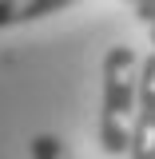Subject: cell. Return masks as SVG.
<instances>
[{"instance_id":"cell-1","label":"cell","mask_w":155,"mask_h":159,"mask_svg":"<svg viewBox=\"0 0 155 159\" xmlns=\"http://www.w3.org/2000/svg\"><path fill=\"white\" fill-rule=\"evenodd\" d=\"M139 56L131 44H112L103 56V96H99V147L103 155H127L135 119Z\"/></svg>"},{"instance_id":"cell-3","label":"cell","mask_w":155,"mask_h":159,"mask_svg":"<svg viewBox=\"0 0 155 159\" xmlns=\"http://www.w3.org/2000/svg\"><path fill=\"white\" fill-rule=\"evenodd\" d=\"M84 0H0V32L20 28V24H36V20L60 16L68 8H76Z\"/></svg>"},{"instance_id":"cell-2","label":"cell","mask_w":155,"mask_h":159,"mask_svg":"<svg viewBox=\"0 0 155 159\" xmlns=\"http://www.w3.org/2000/svg\"><path fill=\"white\" fill-rule=\"evenodd\" d=\"M127 159H155V52L139 60V88H135V119Z\"/></svg>"},{"instance_id":"cell-4","label":"cell","mask_w":155,"mask_h":159,"mask_svg":"<svg viewBox=\"0 0 155 159\" xmlns=\"http://www.w3.org/2000/svg\"><path fill=\"white\" fill-rule=\"evenodd\" d=\"M28 155L32 159H76L72 151H68V143L60 135H52V131H40V135H32V143H28Z\"/></svg>"},{"instance_id":"cell-5","label":"cell","mask_w":155,"mask_h":159,"mask_svg":"<svg viewBox=\"0 0 155 159\" xmlns=\"http://www.w3.org/2000/svg\"><path fill=\"white\" fill-rule=\"evenodd\" d=\"M131 12H135L139 24L151 28V24H155V0H131Z\"/></svg>"}]
</instances>
